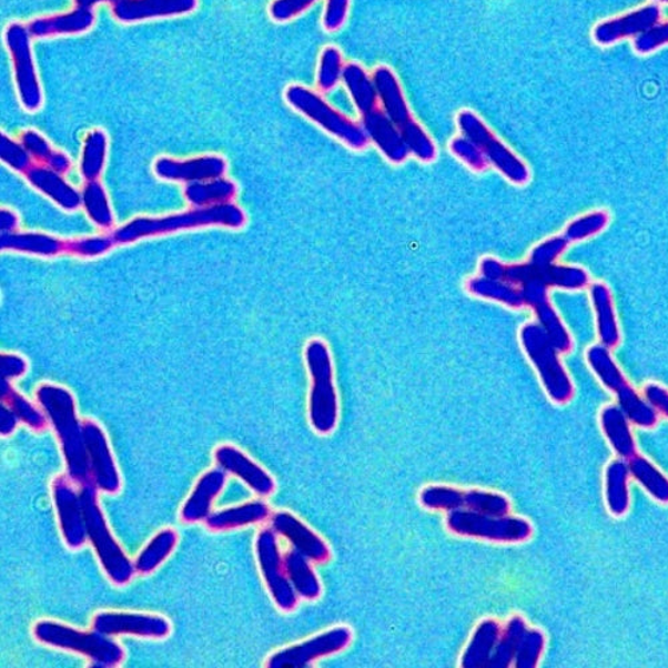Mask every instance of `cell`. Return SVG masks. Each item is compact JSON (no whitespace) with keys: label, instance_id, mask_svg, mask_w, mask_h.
I'll use <instances>...</instances> for the list:
<instances>
[{"label":"cell","instance_id":"6da1fadb","mask_svg":"<svg viewBox=\"0 0 668 668\" xmlns=\"http://www.w3.org/2000/svg\"><path fill=\"white\" fill-rule=\"evenodd\" d=\"M37 399L61 444L65 475L80 487L93 483L83 424L77 416L73 395L62 386L43 384L37 391Z\"/></svg>","mask_w":668,"mask_h":668},{"label":"cell","instance_id":"7a4b0ae2","mask_svg":"<svg viewBox=\"0 0 668 668\" xmlns=\"http://www.w3.org/2000/svg\"><path fill=\"white\" fill-rule=\"evenodd\" d=\"M98 489L94 483L81 487V503L84 523H87L88 538L93 546L104 574L115 586H124L133 579L135 574L134 563L128 558L123 549L111 535L107 519H104Z\"/></svg>","mask_w":668,"mask_h":668},{"label":"cell","instance_id":"3957f363","mask_svg":"<svg viewBox=\"0 0 668 668\" xmlns=\"http://www.w3.org/2000/svg\"><path fill=\"white\" fill-rule=\"evenodd\" d=\"M32 634L42 645L83 655L94 667H117L124 659L122 646L95 630L87 632L54 620H41Z\"/></svg>","mask_w":668,"mask_h":668},{"label":"cell","instance_id":"277c9868","mask_svg":"<svg viewBox=\"0 0 668 668\" xmlns=\"http://www.w3.org/2000/svg\"><path fill=\"white\" fill-rule=\"evenodd\" d=\"M373 81H375L379 104L391 121L402 131L403 139L418 160L431 162L436 159V146L434 141L427 134L421 123H417L412 117L407 100H405L402 84L388 65H378L373 71Z\"/></svg>","mask_w":668,"mask_h":668},{"label":"cell","instance_id":"5b68a950","mask_svg":"<svg viewBox=\"0 0 668 668\" xmlns=\"http://www.w3.org/2000/svg\"><path fill=\"white\" fill-rule=\"evenodd\" d=\"M520 342L529 362L538 372L549 399L558 405L571 402L575 395L573 379L560 362V351L556 348L545 327L536 323L524 325Z\"/></svg>","mask_w":668,"mask_h":668},{"label":"cell","instance_id":"8992f818","mask_svg":"<svg viewBox=\"0 0 668 668\" xmlns=\"http://www.w3.org/2000/svg\"><path fill=\"white\" fill-rule=\"evenodd\" d=\"M613 351L600 344L589 346L586 362L601 385L617 396L618 405L630 422L639 428L651 429L658 424V414L644 396L628 383L613 356Z\"/></svg>","mask_w":668,"mask_h":668},{"label":"cell","instance_id":"52a82bcc","mask_svg":"<svg viewBox=\"0 0 668 668\" xmlns=\"http://www.w3.org/2000/svg\"><path fill=\"white\" fill-rule=\"evenodd\" d=\"M306 365L311 373L310 423L314 432L330 435L338 423V396L334 385L330 350L314 340L306 346Z\"/></svg>","mask_w":668,"mask_h":668},{"label":"cell","instance_id":"ba28073f","mask_svg":"<svg viewBox=\"0 0 668 668\" xmlns=\"http://www.w3.org/2000/svg\"><path fill=\"white\" fill-rule=\"evenodd\" d=\"M285 101L300 114H303L312 122L318 124L321 129L336 136L338 141L345 143L355 150H362L368 145L370 139L366 135L363 124L352 121L351 118L340 113L337 109L331 107L324 100V97L303 84H291L285 90Z\"/></svg>","mask_w":668,"mask_h":668},{"label":"cell","instance_id":"9c48e42d","mask_svg":"<svg viewBox=\"0 0 668 668\" xmlns=\"http://www.w3.org/2000/svg\"><path fill=\"white\" fill-rule=\"evenodd\" d=\"M4 45L9 51L12 77L19 103L28 111H37L43 104V89L32 50L28 24L11 22L4 29Z\"/></svg>","mask_w":668,"mask_h":668},{"label":"cell","instance_id":"30bf717a","mask_svg":"<svg viewBox=\"0 0 668 668\" xmlns=\"http://www.w3.org/2000/svg\"><path fill=\"white\" fill-rule=\"evenodd\" d=\"M445 524L449 533L463 538L504 543V545L527 542L533 536V526L523 517L483 515L465 508L448 513Z\"/></svg>","mask_w":668,"mask_h":668},{"label":"cell","instance_id":"8fae6325","mask_svg":"<svg viewBox=\"0 0 668 668\" xmlns=\"http://www.w3.org/2000/svg\"><path fill=\"white\" fill-rule=\"evenodd\" d=\"M244 214L231 204L213 205L204 211L190 212L162 220H136L115 233L117 241L130 242L149 235L181 231V229L224 225L242 226Z\"/></svg>","mask_w":668,"mask_h":668},{"label":"cell","instance_id":"7c38bea8","mask_svg":"<svg viewBox=\"0 0 668 668\" xmlns=\"http://www.w3.org/2000/svg\"><path fill=\"white\" fill-rule=\"evenodd\" d=\"M457 124L464 136L475 142L488 162L499 169L514 185H526L530 179V172L520 156L497 139L486 123L474 111L462 110L457 115Z\"/></svg>","mask_w":668,"mask_h":668},{"label":"cell","instance_id":"4fadbf2b","mask_svg":"<svg viewBox=\"0 0 668 668\" xmlns=\"http://www.w3.org/2000/svg\"><path fill=\"white\" fill-rule=\"evenodd\" d=\"M255 558H257L262 579L265 581L274 605L280 611L296 610L298 595L287 578L284 556L280 553L277 534L272 528L260 530L257 539H255Z\"/></svg>","mask_w":668,"mask_h":668},{"label":"cell","instance_id":"5bb4252c","mask_svg":"<svg viewBox=\"0 0 668 668\" xmlns=\"http://www.w3.org/2000/svg\"><path fill=\"white\" fill-rule=\"evenodd\" d=\"M353 632L350 627L337 626L298 645L283 648L266 660L270 668H305L318 659L332 657L348 648Z\"/></svg>","mask_w":668,"mask_h":668},{"label":"cell","instance_id":"9a60e30c","mask_svg":"<svg viewBox=\"0 0 668 668\" xmlns=\"http://www.w3.org/2000/svg\"><path fill=\"white\" fill-rule=\"evenodd\" d=\"M74 484L68 475H59L52 482L51 490L65 546L80 549L87 545L89 538L81 495L77 493Z\"/></svg>","mask_w":668,"mask_h":668},{"label":"cell","instance_id":"2e32d148","mask_svg":"<svg viewBox=\"0 0 668 668\" xmlns=\"http://www.w3.org/2000/svg\"><path fill=\"white\" fill-rule=\"evenodd\" d=\"M661 21V9L658 3L641 6V8L626 12L618 17L605 19L595 26L593 39L601 48L637 39L650 30L654 24Z\"/></svg>","mask_w":668,"mask_h":668},{"label":"cell","instance_id":"e0dca14e","mask_svg":"<svg viewBox=\"0 0 668 668\" xmlns=\"http://www.w3.org/2000/svg\"><path fill=\"white\" fill-rule=\"evenodd\" d=\"M83 435L89 455L91 479L103 494L114 495L122 487L121 475L103 429L93 421H84Z\"/></svg>","mask_w":668,"mask_h":668},{"label":"cell","instance_id":"ac0fdd59","mask_svg":"<svg viewBox=\"0 0 668 668\" xmlns=\"http://www.w3.org/2000/svg\"><path fill=\"white\" fill-rule=\"evenodd\" d=\"M93 630L108 637L133 635L140 638L163 639L172 632V626L159 615L104 611L95 615Z\"/></svg>","mask_w":668,"mask_h":668},{"label":"cell","instance_id":"d6986e66","mask_svg":"<svg viewBox=\"0 0 668 668\" xmlns=\"http://www.w3.org/2000/svg\"><path fill=\"white\" fill-rule=\"evenodd\" d=\"M271 528L312 563L323 565L331 559V549L326 542L287 510H280L271 516Z\"/></svg>","mask_w":668,"mask_h":668},{"label":"cell","instance_id":"ffe728a7","mask_svg":"<svg viewBox=\"0 0 668 668\" xmlns=\"http://www.w3.org/2000/svg\"><path fill=\"white\" fill-rule=\"evenodd\" d=\"M199 0H124L111 8L117 22L131 24L190 14Z\"/></svg>","mask_w":668,"mask_h":668},{"label":"cell","instance_id":"44dd1931","mask_svg":"<svg viewBox=\"0 0 668 668\" xmlns=\"http://www.w3.org/2000/svg\"><path fill=\"white\" fill-rule=\"evenodd\" d=\"M214 458L217 467L224 469L226 474L237 476L255 495L267 497L276 489L273 477L233 445H221L215 449Z\"/></svg>","mask_w":668,"mask_h":668},{"label":"cell","instance_id":"7402d4cb","mask_svg":"<svg viewBox=\"0 0 668 668\" xmlns=\"http://www.w3.org/2000/svg\"><path fill=\"white\" fill-rule=\"evenodd\" d=\"M95 12L91 9L75 8L62 14L39 17L28 23L34 39L80 36L93 29Z\"/></svg>","mask_w":668,"mask_h":668},{"label":"cell","instance_id":"603a6c76","mask_svg":"<svg viewBox=\"0 0 668 668\" xmlns=\"http://www.w3.org/2000/svg\"><path fill=\"white\" fill-rule=\"evenodd\" d=\"M362 120L370 141L382 150L386 159L395 163L407 160L411 152L403 139L402 131L391 121L383 108H377L362 115Z\"/></svg>","mask_w":668,"mask_h":668},{"label":"cell","instance_id":"cb8c5ba5","mask_svg":"<svg viewBox=\"0 0 668 668\" xmlns=\"http://www.w3.org/2000/svg\"><path fill=\"white\" fill-rule=\"evenodd\" d=\"M588 291L594 307L599 344L611 351L617 350L621 343V332L610 286L604 281H594L589 284Z\"/></svg>","mask_w":668,"mask_h":668},{"label":"cell","instance_id":"d4e9b609","mask_svg":"<svg viewBox=\"0 0 668 668\" xmlns=\"http://www.w3.org/2000/svg\"><path fill=\"white\" fill-rule=\"evenodd\" d=\"M226 484L224 469L214 468L208 470L196 482L193 493L190 494L181 509V520L186 524L205 522L212 515V506L215 497H219Z\"/></svg>","mask_w":668,"mask_h":668},{"label":"cell","instance_id":"484cf974","mask_svg":"<svg viewBox=\"0 0 668 668\" xmlns=\"http://www.w3.org/2000/svg\"><path fill=\"white\" fill-rule=\"evenodd\" d=\"M226 163L221 156L206 155L189 161L162 159L155 163V172L163 180L205 182L219 179Z\"/></svg>","mask_w":668,"mask_h":668},{"label":"cell","instance_id":"4316f807","mask_svg":"<svg viewBox=\"0 0 668 668\" xmlns=\"http://www.w3.org/2000/svg\"><path fill=\"white\" fill-rule=\"evenodd\" d=\"M630 423V418L627 417L619 405H607L601 409V431H604L615 454L626 458V460L637 454V443H635Z\"/></svg>","mask_w":668,"mask_h":668},{"label":"cell","instance_id":"83f0119b","mask_svg":"<svg viewBox=\"0 0 668 668\" xmlns=\"http://www.w3.org/2000/svg\"><path fill=\"white\" fill-rule=\"evenodd\" d=\"M503 628L494 619H484L475 628L460 660L464 668H487Z\"/></svg>","mask_w":668,"mask_h":668},{"label":"cell","instance_id":"f1b7e54d","mask_svg":"<svg viewBox=\"0 0 668 668\" xmlns=\"http://www.w3.org/2000/svg\"><path fill=\"white\" fill-rule=\"evenodd\" d=\"M271 516L270 506L262 500H255L219 510L209 516L205 524L212 530H231L265 523Z\"/></svg>","mask_w":668,"mask_h":668},{"label":"cell","instance_id":"f546056e","mask_svg":"<svg viewBox=\"0 0 668 668\" xmlns=\"http://www.w3.org/2000/svg\"><path fill=\"white\" fill-rule=\"evenodd\" d=\"M284 563L287 578L298 598L310 601L320 599L323 595V586L311 565L312 561L293 548L284 555Z\"/></svg>","mask_w":668,"mask_h":668},{"label":"cell","instance_id":"4dcf8cb0","mask_svg":"<svg viewBox=\"0 0 668 668\" xmlns=\"http://www.w3.org/2000/svg\"><path fill=\"white\" fill-rule=\"evenodd\" d=\"M630 476V467L626 458L620 457L607 465L605 496L607 508L613 516H624L630 508V493H628Z\"/></svg>","mask_w":668,"mask_h":668},{"label":"cell","instance_id":"1f68e13d","mask_svg":"<svg viewBox=\"0 0 668 668\" xmlns=\"http://www.w3.org/2000/svg\"><path fill=\"white\" fill-rule=\"evenodd\" d=\"M343 82L360 114L364 115L379 108L375 81L366 73L363 65L357 63L345 64Z\"/></svg>","mask_w":668,"mask_h":668},{"label":"cell","instance_id":"d6a6232c","mask_svg":"<svg viewBox=\"0 0 668 668\" xmlns=\"http://www.w3.org/2000/svg\"><path fill=\"white\" fill-rule=\"evenodd\" d=\"M630 475L655 502L668 504V477L645 456L635 454L628 458Z\"/></svg>","mask_w":668,"mask_h":668},{"label":"cell","instance_id":"836d02e7","mask_svg":"<svg viewBox=\"0 0 668 668\" xmlns=\"http://www.w3.org/2000/svg\"><path fill=\"white\" fill-rule=\"evenodd\" d=\"M28 172L30 181L44 194L51 196L57 204L65 209L80 206L81 196L59 176L55 170L37 168Z\"/></svg>","mask_w":668,"mask_h":668},{"label":"cell","instance_id":"e575fe53","mask_svg":"<svg viewBox=\"0 0 668 668\" xmlns=\"http://www.w3.org/2000/svg\"><path fill=\"white\" fill-rule=\"evenodd\" d=\"M176 543H179V534L174 529H162L148 543V546L142 549L139 558H136L134 563L135 573L141 575L154 573L173 554Z\"/></svg>","mask_w":668,"mask_h":668},{"label":"cell","instance_id":"d590c367","mask_svg":"<svg viewBox=\"0 0 668 668\" xmlns=\"http://www.w3.org/2000/svg\"><path fill=\"white\" fill-rule=\"evenodd\" d=\"M527 621L520 615L508 620L502 631L500 639L497 641L493 658H490L488 668H506L514 666L517 647H519L523 635L527 631Z\"/></svg>","mask_w":668,"mask_h":668},{"label":"cell","instance_id":"8d00e7d4","mask_svg":"<svg viewBox=\"0 0 668 668\" xmlns=\"http://www.w3.org/2000/svg\"><path fill=\"white\" fill-rule=\"evenodd\" d=\"M2 399L3 404L8 405L14 412L18 421L28 425L30 429L42 432L48 428L49 418L44 412L39 411L36 405H32L22 395H19L6 379H2Z\"/></svg>","mask_w":668,"mask_h":668},{"label":"cell","instance_id":"74e56055","mask_svg":"<svg viewBox=\"0 0 668 668\" xmlns=\"http://www.w3.org/2000/svg\"><path fill=\"white\" fill-rule=\"evenodd\" d=\"M610 221L611 215L605 209L588 212L569 222L563 237L567 240L568 244H578V242L587 241L605 232L610 225Z\"/></svg>","mask_w":668,"mask_h":668},{"label":"cell","instance_id":"f35d334b","mask_svg":"<svg viewBox=\"0 0 668 668\" xmlns=\"http://www.w3.org/2000/svg\"><path fill=\"white\" fill-rule=\"evenodd\" d=\"M234 192L235 189L232 182L215 179L192 183L186 189V196L194 205H220L232 200Z\"/></svg>","mask_w":668,"mask_h":668},{"label":"cell","instance_id":"ab89813d","mask_svg":"<svg viewBox=\"0 0 668 668\" xmlns=\"http://www.w3.org/2000/svg\"><path fill=\"white\" fill-rule=\"evenodd\" d=\"M108 153V136L102 130H93L83 143L81 170L88 180L94 181L101 174Z\"/></svg>","mask_w":668,"mask_h":668},{"label":"cell","instance_id":"60d3db41","mask_svg":"<svg viewBox=\"0 0 668 668\" xmlns=\"http://www.w3.org/2000/svg\"><path fill=\"white\" fill-rule=\"evenodd\" d=\"M464 508L483 515L506 516L510 513V503L502 494L470 489L464 493Z\"/></svg>","mask_w":668,"mask_h":668},{"label":"cell","instance_id":"b9f144b4","mask_svg":"<svg viewBox=\"0 0 668 668\" xmlns=\"http://www.w3.org/2000/svg\"><path fill=\"white\" fill-rule=\"evenodd\" d=\"M345 64L342 51L336 45H327L321 52L317 71V87L324 93L337 87L343 81Z\"/></svg>","mask_w":668,"mask_h":668},{"label":"cell","instance_id":"7bdbcfd3","mask_svg":"<svg viewBox=\"0 0 668 668\" xmlns=\"http://www.w3.org/2000/svg\"><path fill=\"white\" fill-rule=\"evenodd\" d=\"M464 493L465 490L454 487L429 486L422 490L418 499L424 508L452 513V510L464 508Z\"/></svg>","mask_w":668,"mask_h":668},{"label":"cell","instance_id":"ee69618b","mask_svg":"<svg viewBox=\"0 0 668 668\" xmlns=\"http://www.w3.org/2000/svg\"><path fill=\"white\" fill-rule=\"evenodd\" d=\"M546 648V637L536 628H527L523 635L519 647H517L514 667L535 668L539 665L543 652Z\"/></svg>","mask_w":668,"mask_h":668},{"label":"cell","instance_id":"f6af8a7d","mask_svg":"<svg viewBox=\"0 0 668 668\" xmlns=\"http://www.w3.org/2000/svg\"><path fill=\"white\" fill-rule=\"evenodd\" d=\"M83 205L87 208L89 217L98 226L109 227L113 224L110 205L103 188L95 181H90L83 192Z\"/></svg>","mask_w":668,"mask_h":668},{"label":"cell","instance_id":"bcb514c9","mask_svg":"<svg viewBox=\"0 0 668 668\" xmlns=\"http://www.w3.org/2000/svg\"><path fill=\"white\" fill-rule=\"evenodd\" d=\"M2 245L17 249V251L43 255L55 254L61 251V244L57 240L45 237L42 234L8 235V237L2 239Z\"/></svg>","mask_w":668,"mask_h":668},{"label":"cell","instance_id":"7dc6e473","mask_svg":"<svg viewBox=\"0 0 668 668\" xmlns=\"http://www.w3.org/2000/svg\"><path fill=\"white\" fill-rule=\"evenodd\" d=\"M666 45H668V19L654 24L645 34L632 41V48L639 55H650Z\"/></svg>","mask_w":668,"mask_h":668},{"label":"cell","instance_id":"c3c4849f","mask_svg":"<svg viewBox=\"0 0 668 668\" xmlns=\"http://www.w3.org/2000/svg\"><path fill=\"white\" fill-rule=\"evenodd\" d=\"M449 148L451 152L454 153L458 160L467 163L475 172H483L484 169L488 168L486 155H484L476 143L467 139V136H457V139L452 140Z\"/></svg>","mask_w":668,"mask_h":668},{"label":"cell","instance_id":"681fc988","mask_svg":"<svg viewBox=\"0 0 668 668\" xmlns=\"http://www.w3.org/2000/svg\"><path fill=\"white\" fill-rule=\"evenodd\" d=\"M318 0H272L270 16L274 22L285 23L303 16Z\"/></svg>","mask_w":668,"mask_h":668},{"label":"cell","instance_id":"f907efd6","mask_svg":"<svg viewBox=\"0 0 668 668\" xmlns=\"http://www.w3.org/2000/svg\"><path fill=\"white\" fill-rule=\"evenodd\" d=\"M0 154H2V160L9 163L11 168L29 170L30 154L28 150L10 140L8 135H2V140H0Z\"/></svg>","mask_w":668,"mask_h":668},{"label":"cell","instance_id":"816d5d0a","mask_svg":"<svg viewBox=\"0 0 668 668\" xmlns=\"http://www.w3.org/2000/svg\"><path fill=\"white\" fill-rule=\"evenodd\" d=\"M351 0H326L323 18L324 29L336 32L343 28L348 17Z\"/></svg>","mask_w":668,"mask_h":668},{"label":"cell","instance_id":"f5cc1de1","mask_svg":"<svg viewBox=\"0 0 668 668\" xmlns=\"http://www.w3.org/2000/svg\"><path fill=\"white\" fill-rule=\"evenodd\" d=\"M22 145L28 150L30 155L34 156V159L48 163L55 153L49 145V142L34 130L24 131L22 134Z\"/></svg>","mask_w":668,"mask_h":668},{"label":"cell","instance_id":"db71d44e","mask_svg":"<svg viewBox=\"0 0 668 668\" xmlns=\"http://www.w3.org/2000/svg\"><path fill=\"white\" fill-rule=\"evenodd\" d=\"M644 397L658 415L668 421V389L658 383H648L644 388Z\"/></svg>","mask_w":668,"mask_h":668},{"label":"cell","instance_id":"11a10c76","mask_svg":"<svg viewBox=\"0 0 668 668\" xmlns=\"http://www.w3.org/2000/svg\"><path fill=\"white\" fill-rule=\"evenodd\" d=\"M110 241L104 239L87 240L75 242L69 246V251L81 255H98L108 251Z\"/></svg>","mask_w":668,"mask_h":668},{"label":"cell","instance_id":"9f6ffc18","mask_svg":"<svg viewBox=\"0 0 668 668\" xmlns=\"http://www.w3.org/2000/svg\"><path fill=\"white\" fill-rule=\"evenodd\" d=\"M0 368H2L0 370L2 371V379L10 382L11 378L21 377L26 370H28V364L19 356L4 355L2 356Z\"/></svg>","mask_w":668,"mask_h":668},{"label":"cell","instance_id":"6f0895ef","mask_svg":"<svg viewBox=\"0 0 668 668\" xmlns=\"http://www.w3.org/2000/svg\"><path fill=\"white\" fill-rule=\"evenodd\" d=\"M18 422L14 412L3 404L2 408H0V434H2L3 437L14 434Z\"/></svg>","mask_w":668,"mask_h":668},{"label":"cell","instance_id":"680465c9","mask_svg":"<svg viewBox=\"0 0 668 668\" xmlns=\"http://www.w3.org/2000/svg\"><path fill=\"white\" fill-rule=\"evenodd\" d=\"M124 2V0H74L75 6H80V8L94 10L97 6L100 4H110L111 8L114 6Z\"/></svg>","mask_w":668,"mask_h":668},{"label":"cell","instance_id":"91938a15","mask_svg":"<svg viewBox=\"0 0 668 668\" xmlns=\"http://www.w3.org/2000/svg\"><path fill=\"white\" fill-rule=\"evenodd\" d=\"M17 222L16 215L11 214L9 212H3L2 214V227L6 229V231H9V229L14 227Z\"/></svg>","mask_w":668,"mask_h":668},{"label":"cell","instance_id":"94428289","mask_svg":"<svg viewBox=\"0 0 668 668\" xmlns=\"http://www.w3.org/2000/svg\"><path fill=\"white\" fill-rule=\"evenodd\" d=\"M655 3L668 6V0H655Z\"/></svg>","mask_w":668,"mask_h":668}]
</instances>
